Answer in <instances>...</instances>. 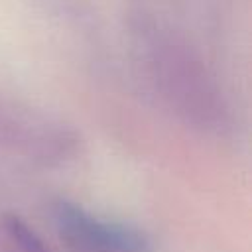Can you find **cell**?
Segmentation results:
<instances>
[{
    "instance_id": "6da1fadb",
    "label": "cell",
    "mask_w": 252,
    "mask_h": 252,
    "mask_svg": "<svg viewBox=\"0 0 252 252\" xmlns=\"http://www.w3.org/2000/svg\"><path fill=\"white\" fill-rule=\"evenodd\" d=\"M134 35L148 81L167 110L201 134H230L234 126L230 102L197 47L173 28L154 20H140Z\"/></svg>"
},
{
    "instance_id": "7a4b0ae2",
    "label": "cell",
    "mask_w": 252,
    "mask_h": 252,
    "mask_svg": "<svg viewBox=\"0 0 252 252\" xmlns=\"http://www.w3.org/2000/svg\"><path fill=\"white\" fill-rule=\"evenodd\" d=\"M77 146L79 136L69 124L0 93V148L30 159L61 161Z\"/></svg>"
},
{
    "instance_id": "3957f363",
    "label": "cell",
    "mask_w": 252,
    "mask_h": 252,
    "mask_svg": "<svg viewBox=\"0 0 252 252\" xmlns=\"http://www.w3.org/2000/svg\"><path fill=\"white\" fill-rule=\"evenodd\" d=\"M53 222L73 252H148V238L126 224L93 217L69 201H57Z\"/></svg>"
}]
</instances>
